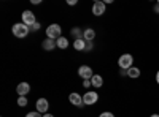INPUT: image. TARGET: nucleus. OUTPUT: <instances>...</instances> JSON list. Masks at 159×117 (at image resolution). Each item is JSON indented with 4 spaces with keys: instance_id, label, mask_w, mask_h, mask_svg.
Segmentation results:
<instances>
[{
    "instance_id": "f257e3e1",
    "label": "nucleus",
    "mask_w": 159,
    "mask_h": 117,
    "mask_svg": "<svg viewBox=\"0 0 159 117\" xmlns=\"http://www.w3.org/2000/svg\"><path fill=\"white\" fill-rule=\"evenodd\" d=\"M29 33V25H25L24 22H19V24H15L13 25V35L16 38H25Z\"/></svg>"
},
{
    "instance_id": "f03ea898",
    "label": "nucleus",
    "mask_w": 159,
    "mask_h": 117,
    "mask_svg": "<svg viewBox=\"0 0 159 117\" xmlns=\"http://www.w3.org/2000/svg\"><path fill=\"white\" fill-rule=\"evenodd\" d=\"M46 36L48 38H52V40H56V38H61L62 36V29L59 24H51L48 25L46 29Z\"/></svg>"
},
{
    "instance_id": "7ed1b4c3",
    "label": "nucleus",
    "mask_w": 159,
    "mask_h": 117,
    "mask_svg": "<svg viewBox=\"0 0 159 117\" xmlns=\"http://www.w3.org/2000/svg\"><path fill=\"white\" fill-rule=\"evenodd\" d=\"M132 62H134V57H132L130 54H123L118 60V65H119L121 70H129L132 67Z\"/></svg>"
},
{
    "instance_id": "20e7f679",
    "label": "nucleus",
    "mask_w": 159,
    "mask_h": 117,
    "mask_svg": "<svg viewBox=\"0 0 159 117\" xmlns=\"http://www.w3.org/2000/svg\"><path fill=\"white\" fill-rule=\"evenodd\" d=\"M97 100H99V95H97V92H94V90H92V92H86L83 95V103H84V105H88V106L97 103Z\"/></svg>"
},
{
    "instance_id": "39448f33",
    "label": "nucleus",
    "mask_w": 159,
    "mask_h": 117,
    "mask_svg": "<svg viewBox=\"0 0 159 117\" xmlns=\"http://www.w3.org/2000/svg\"><path fill=\"white\" fill-rule=\"evenodd\" d=\"M78 74L83 77V81L91 79V77L94 76V73H92V68H91V67H86V65H83V67L78 68Z\"/></svg>"
},
{
    "instance_id": "423d86ee",
    "label": "nucleus",
    "mask_w": 159,
    "mask_h": 117,
    "mask_svg": "<svg viewBox=\"0 0 159 117\" xmlns=\"http://www.w3.org/2000/svg\"><path fill=\"white\" fill-rule=\"evenodd\" d=\"M48 109H49V101L46 98H38L37 100V111L43 114V112H48Z\"/></svg>"
},
{
    "instance_id": "0eeeda50",
    "label": "nucleus",
    "mask_w": 159,
    "mask_h": 117,
    "mask_svg": "<svg viewBox=\"0 0 159 117\" xmlns=\"http://www.w3.org/2000/svg\"><path fill=\"white\" fill-rule=\"evenodd\" d=\"M22 22L25 24V25H34L37 21H35V15L32 11H24L22 13Z\"/></svg>"
},
{
    "instance_id": "6e6552de",
    "label": "nucleus",
    "mask_w": 159,
    "mask_h": 117,
    "mask_svg": "<svg viewBox=\"0 0 159 117\" xmlns=\"http://www.w3.org/2000/svg\"><path fill=\"white\" fill-rule=\"evenodd\" d=\"M105 13V2H96L92 5V15L96 16H102Z\"/></svg>"
},
{
    "instance_id": "1a4fd4ad",
    "label": "nucleus",
    "mask_w": 159,
    "mask_h": 117,
    "mask_svg": "<svg viewBox=\"0 0 159 117\" xmlns=\"http://www.w3.org/2000/svg\"><path fill=\"white\" fill-rule=\"evenodd\" d=\"M16 92L19 94V97H25V95L30 92V86H29L27 82H21V84H18V87H16Z\"/></svg>"
},
{
    "instance_id": "9d476101",
    "label": "nucleus",
    "mask_w": 159,
    "mask_h": 117,
    "mask_svg": "<svg viewBox=\"0 0 159 117\" xmlns=\"http://www.w3.org/2000/svg\"><path fill=\"white\" fill-rule=\"evenodd\" d=\"M69 100H70V103H72L73 106H78V108L84 105V103H83V97H81V95H78V94H75V92L70 94Z\"/></svg>"
},
{
    "instance_id": "9b49d317",
    "label": "nucleus",
    "mask_w": 159,
    "mask_h": 117,
    "mask_svg": "<svg viewBox=\"0 0 159 117\" xmlns=\"http://www.w3.org/2000/svg\"><path fill=\"white\" fill-rule=\"evenodd\" d=\"M91 84H92V87H96V89H100L102 87V84H103V79H102V76L100 74H94L91 77Z\"/></svg>"
},
{
    "instance_id": "f8f14e48",
    "label": "nucleus",
    "mask_w": 159,
    "mask_h": 117,
    "mask_svg": "<svg viewBox=\"0 0 159 117\" xmlns=\"http://www.w3.org/2000/svg\"><path fill=\"white\" fill-rule=\"evenodd\" d=\"M42 46H43V49H45V51H52L57 44H56V41L52 40V38H46V40L43 41V44H42Z\"/></svg>"
},
{
    "instance_id": "ddd939ff",
    "label": "nucleus",
    "mask_w": 159,
    "mask_h": 117,
    "mask_svg": "<svg viewBox=\"0 0 159 117\" xmlns=\"http://www.w3.org/2000/svg\"><path fill=\"white\" fill-rule=\"evenodd\" d=\"M94 36H96V32L92 29H86L83 32V40H86V41H92V40H94Z\"/></svg>"
},
{
    "instance_id": "4468645a",
    "label": "nucleus",
    "mask_w": 159,
    "mask_h": 117,
    "mask_svg": "<svg viewBox=\"0 0 159 117\" xmlns=\"http://www.w3.org/2000/svg\"><path fill=\"white\" fill-rule=\"evenodd\" d=\"M73 48H75L76 51H84V49H86V41L83 40V38L75 40V41H73Z\"/></svg>"
},
{
    "instance_id": "2eb2a0df",
    "label": "nucleus",
    "mask_w": 159,
    "mask_h": 117,
    "mask_svg": "<svg viewBox=\"0 0 159 117\" xmlns=\"http://www.w3.org/2000/svg\"><path fill=\"white\" fill-rule=\"evenodd\" d=\"M127 76L132 77V79H137V77L140 76V70H139L137 67H130V68L127 70Z\"/></svg>"
},
{
    "instance_id": "dca6fc26",
    "label": "nucleus",
    "mask_w": 159,
    "mask_h": 117,
    "mask_svg": "<svg viewBox=\"0 0 159 117\" xmlns=\"http://www.w3.org/2000/svg\"><path fill=\"white\" fill-rule=\"evenodd\" d=\"M56 44H57V48L65 49V48H69V40H67V38H64V36H61V38L56 40Z\"/></svg>"
},
{
    "instance_id": "f3484780",
    "label": "nucleus",
    "mask_w": 159,
    "mask_h": 117,
    "mask_svg": "<svg viewBox=\"0 0 159 117\" xmlns=\"http://www.w3.org/2000/svg\"><path fill=\"white\" fill-rule=\"evenodd\" d=\"M72 35H75V36H76V40H80V38H83L81 30H80V29H72Z\"/></svg>"
},
{
    "instance_id": "a211bd4d",
    "label": "nucleus",
    "mask_w": 159,
    "mask_h": 117,
    "mask_svg": "<svg viewBox=\"0 0 159 117\" xmlns=\"http://www.w3.org/2000/svg\"><path fill=\"white\" fill-rule=\"evenodd\" d=\"M18 105H19V106H25V105H27V100H25V97H19V98H18Z\"/></svg>"
},
{
    "instance_id": "6ab92c4d",
    "label": "nucleus",
    "mask_w": 159,
    "mask_h": 117,
    "mask_svg": "<svg viewBox=\"0 0 159 117\" xmlns=\"http://www.w3.org/2000/svg\"><path fill=\"white\" fill-rule=\"evenodd\" d=\"M25 117H43V115H42V112L37 111V112H29V114H25Z\"/></svg>"
},
{
    "instance_id": "aec40b11",
    "label": "nucleus",
    "mask_w": 159,
    "mask_h": 117,
    "mask_svg": "<svg viewBox=\"0 0 159 117\" xmlns=\"http://www.w3.org/2000/svg\"><path fill=\"white\" fill-rule=\"evenodd\" d=\"M99 117H115V114H111V112H108V111H105V112H102Z\"/></svg>"
},
{
    "instance_id": "412c9836",
    "label": "nucleus",
    "mask_w": 159,
    "mask_h": 117,
    "mask_svg": "<svg viewBox=\"0 0 159 117\" xmlns=\"http://www.w3.org/2000/svg\"><path fill=\"white\" fill-rule=\"evenodd\" d=\"M30 29H32V30H38V29H40V24H38V22H35L34 25H30Z\"/></svg>"
},
{
    "instance_id": "4be33fe9",
    "label": "nucleus",
    "mask_w": 159,
    "mask_h": 117,
    "mask_svg": "<svg viewBox=\"0 0 159 117\" xmlns=\"http://www.w3.org/2000/svg\"><path fill=\"white\" fill-rule=\"evenodd\" d=\"M83 86H84V87H89V86H92V84H91V79H86V81H83Z\"/></svg>"
},
{
    "instance_id": "5701e85b",
    "label": "nucleus",
    "mask_w": 159,
    "mask_h": 117,
    "mask_svg": "<svg viewBox=\"0 0 159 117\" xmlns=\"http://www.w3.org/2000/svg\"><path fill=\"white\" fill-rule=\"evenodd\" d=\"M67 3H69V5H76V0H69Z\"/></svg>"
},
{
    "instance_id": "b1692460",
    "label": "nucleus",
    "mask_w": 159,
    "mask_h": 117,
    "mask_svg": "<svg viewBox=\"0 0 159 117\" xmlns=\"http://www.w3.org/2000/svg\"><path fill=\"white\" fill-rule=\"evenodd\" d=\"M91 48H92V43H91V41H88V44H86V49H88V51H89V49H91Z\"/></svg>"
},
{
    "instance_id": "393cba45",
    "label": "nucleus",
    "mask_w": 159,
    "mask_h": 117,
    "mask_svg": "<svg viewBox=\"0 0 159 117\" xmlns=\"http://www.w3.org/2000/svg\"><path fill=\"white\" fill-rule=\"evenodd\" d=\"M156 82L159 84V70H157V73H156Z\"/></svg>"
},
{
    "instance_id": "a878e982",
    "label": "nucleus",
    "mask_w": 159,
    "mask_h": 117,
    "mask_svg": "<svg viewBox=\"0 0 159 117\" xmlns=\"http://www.w3.org/2000/svg\"><path fill=\"white\" fill-rule=\"evenodd\" d=\"M43 117H54L52 114H43Z\"/></svg>"
},
{
    "instance_id": "bb28decb",
    "label": "nucleus",
    "mask_w": 159,
    "mask_h": 117,
    "mask_svg": "<svg viewBox=\"0 0 159 117\" xmlns=\"http://www.w3.org/2000/svg\"><path fill=\"white\" fill-rule=\"evenodd\" d=\"M150 117H159V114H153V115H150Z\"/></svg>"
}]
</instances>
